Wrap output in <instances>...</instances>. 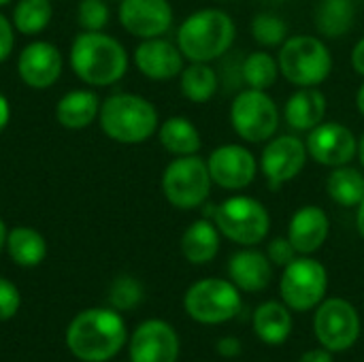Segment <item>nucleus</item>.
<instances>
[{
	"mask_svg": "<svg viewBox=\"0 0 364 362\" xmlns=\"http://www.w3.org/2000/svg\"><path fill=\"white\" fill-rule=\"evenodd\" d=\"M73 73L92 87L117 83L128 70V53L124 45L105 32H81L68 53Z\"/></svg>",
	"mask_w": 364,
	"mask_h": 362,
	"instance_id": "obj_1",
	"label": "nucleus"
},
{
	"mask_svg": "<svg viewBox=\"0 0 364 362\" xmlns=\"http://www.w3.org/2000/svg\"><path fill=\"white\" fill-rule=\"evenodd\" d=\"M126 324L113 309L81 312L68 326V350L85 362L113 358L126 344Z\"/></svg>",
	"mask_w": 364,
	"mask_h": 362,
	"instance_id": "obj_2",
	"label": "nucleus"
},
{
	"mask_svg": "<svg viewBox=\"0 0 364 362\" xmlns=\"http://www.w3.org/2000/svg\"><path fill=\"white\" fill-rule=\"evenodd\" d=\"M237 36L232 17L222 9H200L177 30V47L190 62H211L228 53Z\"/></svg>",
	"mask_w": 364,
	"mask_h": 362,
	"instance_id": "obj_3",
	"label": "nucleus"
},
{
	"mask_svg": "<svg viewBox=\"0 0 364 362\" xmlns=\"http://www.w3.org/2000/svg\"><path fill=\"white\" fill-rule=\"evenodd\" d=\"M100 128L102 132L124 145H139L158 132L156 107L139 94H113L100 102Z\"/></svg>",
	"mask_w": 364,
	"mask_h": 362,
	"instance_id": "obj_4",
	"label": "nucleus"
},
{
	"mask_svg": "<svg viewBox=\"0 0 364 362\" xmlns=\"http://www.w3.org/2000/svg\"><path fill=\"white\" fill-rule=\"evenodd\" d=\"M279 73L299 87H318L333 70V55L318 36L299 34L284 41L279 49Z\"/></svg>",
	"mask_w": 364,
	"mask_h": 362,
	"instance_id": "obj_5",
	"label": "nucleus"
},
{
	"mask_svg": "<svg viewBox=\"0 0 364 362\" xmlns=\"http://www.w3.org/2000/svg\"><path fill=\"white\" fill-rule=\"evenodd\" d=\"M213 222L226 239L245 247H254L264 241L271 228V215L267 207L260 201L243 194L230 196L215 205Z\"/></svg>",
	"mask_w": 364,
	"mask_h": 362,
	"instance_id": "obj_6",
	"label": "nucleus"
},
{
	"mask_svg": "<svg viewBox=\"0 0 364 362\" xmlns=\"http://www.w3.org/2000/svg\"><path fill=\"white\" fill-rule=\"evenodd\" d=\"M162 194L164 198L181 209H198L211 194V175L207 160L194 156H177L162 173Z\"/></svg>",
	"mask_w": 364,
	"mask_h": 362,
	"instance_id": "obj_7",
	"label": "nucleus"
},
{
	"mask_svg": "<svg viewBox=\"0 0 364 362\" xmlns=\"http://www.w3.org/2000/svg\"><path fill=\"white\" fill-rule=\"evenodd\" d=\"M183 307L194 322L224 324L241 312V290L228 280L205 277L188 288Z\"/></svg>",
	"mask_w": 364,
	"mask_h": 362,
	"instance_id": "obj_8",
	"label": "nucleus"
},
{
	"mask_svg": "<svg viewBox=\"0 0 364 362\" xmlns=\"http://www.w3.org/2000/svg\"><path fill=\"white\" fill-rule=\"evenodd\" d=\"M230 124L247 143H267L279 126V109L267 90H241L230 105Z\"/></svg>",
	"mask_w": 364,
	"mask_h": 362,
	"instance_id": "obj_9",
	"label": "nucleus"
},
{
	"mask_svg": "<svg viewBox=\"0 0 364 362\" xmlns=\"http://www.w3.org/2000/svg\"><path fill=\"white\" fill-rule=\"evenodd\" d=\"M328 288V273L324 265L316 258H294L288 267H284V275L279 282L282 301L294 312H309L318 307Z\"/></svg>",
	"mask_w": 364,
	"mask_h": 362,
	"instance_id": "obj_10",
	"label": "nucleus"
},
{
	"mask_svg": "<svg viewBox=\"0 0 364 362\" xmlns=\"http://www.w3.org/2000/svg\"><path fill=\"white\" fill-rule=\"evenodd\" d=\"M314 333L328 352H346L360 337V316L350 301L339 297L326 299L318 305Z\"/></svg>",
	"mask_w": 364,
	"mask_h": 362,
	"instance_id": "obj_11",
	"label": "nucleus"
},
{
	"mask_svg": "<svg viewBox=\"0 0 364 362\" xmlns=\"http://www.w3.org/2000/svg\"><path fill=\"white\" fill-rule=\"evenodd\" d=\"M307 156L309 154H307L305 141H301L292 134L269 139L262 149V160H260V166H262L269 188L275 192L284 183H288L296 175H301V171L305 169Z\"/></svg>",
	"mask_w": 364,
	"mask_h": 362,
	"instance_id": "obj_12",
	"label": "nucleus"
},
{
	"mask_svg": "<svg viewBox=\"0 0 364 362\" xmlns=\"http://www.w3.org/2000/svg\"><path fill=\"white\" fill-rule=\"evenodd\" d=\"M307 154L322 166H343L350 164L358 154V139L354 132L339 122H322L305 141Z\"/></svg>",
	"mask_w": 364,
	"mask_h": 362,
	"instance_id": "obj_13",
	"label": "nucleus"
},
{
	"mask_svg": "<svg viewBox=\"0 0 364 362\" xmlns=\"http://www.w3.org/2000/svg\"><path fill=\"white\" fill-rule=\"evenodd\" d=\"M207 166L211 181L224 190H243L256 179L258 173L256 156L237 143L215 147L207 160Z\"/></svg>",
	"mask_w": 364,
	"mask_h": 362,
	"instance_id": "obj_14",
	"label": "nucleus"
},
{
	"mask_svg": "<svg viewBox=\"0 0 364 362\" xmlns=\"http://www.w3.org/2000/svg\"><path fill=\"white\" fill-rule=\"evenodd\" d=\"M64 68L62 51L49 41H32L28 43L17 58L19 79L32 90L51 87Z\"/></svg>",
	"mask_w": 364,
	"mask_h": 362,
	"instance_id": "obj_15",
	"label": "nucleus"
},
{
	"mask_svg": "<svg viewBox=\"0 0 364 362\" xmlns=\"http://www.w3.org/2000/svg\"><path fill=\"white\" fill-rule=\"evenodd\" d=\"M119 23L139 38H156L168 32L173 6L168 0H119Z\"/></svg>",
	"mask_w": 364,
	"mask_h": 362,
	"instance_id": "obj_16",
	"label": "nucleus"
},
{
	"mask_svg": "<svg viewBox=\"0 0 364 362\" xmlns=\"http://www.w3.org/2000/svg\"><path fill=\"white\" fill-rule=\"evenodd\" d=\"M179 337L175 329L162 320L143 322L130 341L132 362H177Z\"/></svg>",
	"mask_w": 364,
	"mask_h": 362,
	"instance_id": "obj_17",
	"label": "nucleus"
},
{
	"mask_svg": "<svg viewBox=\"0 0 364 362\" xmlns=\"http://www.w3.org/2000/svg\"><path fill=\"white\" fill-rule=\"evenodd\" d=\"M134 64L147 79L168 81L183 70V53L166 38H143L134 49Z\"/></svg>",
	"mask_w": 364,
	"mask_h": 362,
	"instance_id": "obj_18",
	"label": "nucleus"
},
{
	"mask_svg": "<svg viewBox=\"0 0 364 362\" xmlns=\"http://www.w3.org/2000/svg\"><path fill=\"white\" fill-rule=\"evenodd\" d=\"M328 233H331V222L322 207L305 205L299 211H294V215L290 218L288 239L294 245L296 254L301 256L316 254L326 243Z\"/></svg>",
	"mask_w": 364,
	"mask_h": 362,
	"instance_id": "obj_19",
	"label": "nucleus"
},
{
	"mask_svg": "<svg viewBox=\"0 0 364 362\" xmlns=\"http://www.w3.org/2000/svg\"><path fill=\"white\" fill-rule=\"evenodd\" d=\"M273 262L258 250H241L228 260V277L243 292H260L273 280Z\"/></svg>",
	"mask_w": 364,
	"mask_h": 362,
	"instance_id": "obj_20",
	"label": "nucleus"
},
{
	"mask_svg": "<svg viewBox=\"0 0 364 362\" xmlns=\"http://www.w3.org/2000/svg\"><path fill=\"white\" fill-rule=\"evenodd\" d=\"M324 115H326V96L318 87L296 90L284 107V117L288 126L303 132H309L318 124H322Z\"/></svg>",
	"mask_w": 364,
	"mask_h": 362,
	"instance_id": "obj_21",
	"label": "nucleus"
},
{
	"mask_svg": "<svg viewBox=\"0 0 364 362\" xmlns=\"http://www.w3.org/2000/svg\"><path fill=\"white\" fill-rule=\"evenodd\" d=\"M100 113V98L92 90H73L66 92L55 105V119L60 126L70 130L87 128L92 122L98 119Z\"/></svg>",
	"mask_w": 364,
	"mask_h": 362,
	"instance_id": "obj_22",
	"label": "nucleus"
},
{
	"mask_svg": "<svg viewBox=\"0 0 364 362\" xmlns=\"http://www.w3.org/2000/svg\"><path fill=\"white\" fill-rule=\"evenodd\" d=\"M220 252V230L215 222L203 218L192 222L181 237V254L192 265H207Z\"/></svg>",
	"mask_w": 364,
	"mask_h": 362,
	"instance_id": "obj_23",
	"label": "nucleus"
},
{
	"mask_svg": "<svg viewBox=\"0 0 364 362\" xmlns=\"http://www.w3.org/2000/svg\"><path fill=\"white\" fill-rule=\"evenodd\" d=\"M254 333L269 346H282L292 333V314L286 303L269 301L254 312Z\"/></svg>",
	"mask_w": 364,
	"mask_h": 362,
	"instance_id": "obj_24",
	"label": "nucleus"
},
{
	"mask_svg": "<svg viewBox=\"0 0 364 362\" xmlns=\"http://www.w3.org/2000/svg\"><path fill=\"white\" fill-rule=\"evenodd\" d=\"M158 139L160 145L173 154V156H194L200 151V132L198 128L181 115H173L168 119H164L158 126Z\"/></svg>",
	"mask_w": 364,
	"mask_h": 362,
	"instance_id": "obj_25",
	"label": "nucleus"
},
{
	"mask_svg": "<svg viewBox=\"0 0 364 362\" xmlns=\"http://www.w3.org/2000/svg\"><path fill=\"white\" fill-rule=\"evenodd\" d=\"M6 252L11 260L19 267H36L47 256L45 237L28 226H17L6 233Z\"/></svg>",
	"mask_w": 364,
	"mask_h": 362,
	"instance_id": "obj_26",
	"label": "nucleus"
},
{
	"mask_svg": "<svg viewBox=\"0 0 364 362\" xmlns=\"http://www.w3.org/2000/svg\"><path fill=\"white\" fill-rule=\"evenodd\" d=\"M356 9L352 0H322L316 9L318 32L328 38H341L354 28Z\"/></svg>",
	"mask_w": 364,
	"mask_h": 362,
	"instance_id": "obj_27",
	"label": "nucleus"
},
{
	"mask_svg": "<svg viewBox=\"0 0 364 362\" xmlns=\"http://www.w3.org/2000/svg\"><path fill=\"white\" fill-rule=\"evenodd\" d=\"M179 85H181V94L196 105H203L207 100H211L220 87V79L218 73L207 64V62H192L190 66H186L179 75Z\"/></svg>",
	"mask_w": 364,
	"mask_h": 362,
	"instance_id": "obj_28",
	"label": "nucleus"
},
{
	"mask_svg": "<svg viewBox=\"0 0 364 362\" xmlns=\"http://www.w3.org/2000/svg\"><path fill=\"white\" fill-rule=\"evenodd\" d=\"M326 194L341 207H358L364 198V175L354 166H337L326 179Z\"/></svg>",
	"mask_w": 364,
	"mask_h": 362,
	"instance_id": "obj_29",
	"label": "nucleus"
},
{
	"mask_svg": "<svg viewBox=\"0 0 364 362\" xmlns=\"http://www.w3.org/2000/svg\"><path fill=\"white\" fill-rule=\"evenodd\" d=\"M51 0H19L13 9V26L19 34H41L51 21Z\"/></svg>",
	"mask_w": 364,
	"mask_h": 362,
	"instance_id": "obj_30",
	"label": "nucleus"
},
{
	"mask_svg": "<svg viewBox=\"0 0 364 362\" xmlns=\"http://www.w3.org/2000/svg\"><path fill=\"white\" fill-rule=\"evenodd\" d=\"M279 62L267 51H252L241 62V79L254 90H267L277 81Z\"/></svg>",
	"mask_w": 364,
	"mask_h": 362,
	"instance_id": "obj_31",
	"label": "nucleus"
},
{
	"mask_svg": "<svg viewBox=\"0 0 364 362\" xmlns=\"http://www.w3.org/2000/svg\"><path fill=\"white\" fill-rule=\"evenodd\" d=\"M252 36L262 47H279L288 38V26L273 13H258L252 19Z\"/></svg>",
	"mask_w": 364,
	"mask_h": 362,
	"instance_id": "obj_32",
	"label": "nucleus"
},
{
	"mask_svg": "<svg viewBox=\"0 0 364 362\" xmlns=\"http://www.w3.org/2000/svg\"><path fill=\"white\" fill-rule=\"evenodd\" d=\"M143 299V288L141 284L130 277V275H122L117 277L113 284H111V290H109V301L115 309H132L141 303Z\"/></svg>",
	"mask_w": 364,
	"mask_h": 362,
	"instance_id": "obj_33",
	"label": "nucleus"
},
{
	"mask_svg": "<svg viewBox=\"0 0 364 362\" xmlns=\"http://www.w3.org/2000/svg\"><path fill=\"white\" fill-rule=\"evenodd\" d=\"M77 21L83 32H102L109 23V6L105 0H81L77 6Z\"/></svg>",
	"mask_w": 364,
	"mask_h": 362,
	"instance_id": "obj_34",
	"label": "nucleus"
},
{
	"mask_svg": "<svg viewBox=\"0 0 364 362\" xmlns=\"http://www.w3.org/2000/svg\"><path fill=\"white\" fill-rule=\"evenodd\" d=\"M19 290L9 280L0 277V322L11 320L19 309Z\"/></svg>",
	"mask_w": 364,
	"mask_h": 362,
	"instance_id": "obj_35",
	"label": "nucleus"
},
{
	"mask_svg": "<svg viewBox=\"0 0 364 362\" xmlns=\"http://www.w3.org/2000/svg\"><path fill=\"white\" fill-rule=\"evenodd\" d=\"M267 256L273 265L277 267H288L294 258H296V250L294 245L290 243L288 237H275L271 243H269V250H267Z\"/></svg>",
	"mask_w": 364,
	"mask_h": 362,
	"instance_id": "obj_36",
	"label": "nucleus"
},
{
	"mask_svg": "<svg viewBox=\"0 0 364 362\" xmlns=\"http://www.w3.org/2000/svg\"><path fill=\"white\" fill-rule=\"evenodd\" d=\"M15 47V26L0 13V64L11 58Z\"/></svg>",
	"mask_w": 364,
	"mask_h": 362,
	"instance_id": "obj_37",
	"label": "nucleus"
},
{
	"mask_svg": "<svg viewBox=\"0 0 364 362\" xmlns=\"http://www.w3.org/2000/svg\"><path fill=\"white\" fill-rule=\"evenodd\" d=\"M215 348L222 358H237L241 354V341L237 337H222Z\"/></svg>",
	"mask_w": 364,
	"mask_h": 362,
	"instance_id": "obj_38",
	"label": "nucleus"
},
{
	"mask_svg": "<svg viewBox=\"0 0 364 362\" xmlns=\"http://www.w3.org/2000/svg\"><path fill=\"white\" fill-rule=\"evenodd\" d=\"M299 362H335V361H333V352H328L326 348H318V350H309V352H305Z\"/></svg>",
	"mask_w": 364,
	"mask_h": 362,
	"instance_id": "obj_39",
	"label": "nucleus"
},
{
	"mask_svg": "<svg viewBox=\"0 0 364 362\" xmlns=\"http://www.w3.org/2000/svg\"><path fill=\"white\" fill-rule=\"evenodd\" d=\"M352 66L360 77H364V38H360L352 49Z\"/></svg>",
	"mask_w": 364,
	"mask_h": 362,
	"instance_id": "obj_40",
	"label": "nucleus"
},
{
	"mask_svg": "<svg viewBox=\"0 0 364 362\" xmlns=\"http://www.w3.org/2000/svg\"><path fill=\"white\" fill-rule=\"evenodd\" d=\"M9 119H11V105H9L6 96H4V94H0V130H4V128H6Z\"/></svg>",
	"mask_w": 364,
	"mask_h": 362,
	"instance_id": "obj_41",
	"label": "nucleus"
},
{
	"mask_svg": "<svg viewBox=\"0 0 364 362\" xmlns=\"http://www.w3.org/2000/svg\"><path fill=\"white\" fill-rule=\"evenodd\" d=\"M356 226H358V233L364 239V198L363 203L358 205V213H356Z\"/></svg>",
	"mask_w": 364,
	"mask_h": 362,
	"instance_id": "obj_42",
	"label": "nucleus"
},
{
	"mask_svg": "<svg viewBox=\"0 0 364 362\" xmlns=\"http://www.w3.org/2000/svg\"><path fill=\"white\" fill-rule=\"evenodd\" d=\"M356 107H358L360 115H363V117H364V83H363V85H360L358 94H356Z\"/></svg>",
	"mask_w": 364,
	"mask_h": 362,
	"instance_id": "obj_43",
	"label": "nucleus"
},
{
	"mask_svg": "<svg viewBox=\"0 0 364 362\" xmlns=\"http://www.w3.org/2000/svg\"><path fill=\"white\" fill-rule=\"evenodd\" d=\"M4 245H6V226H4V222L0 220V252L4 250Z\"/></svg>",
	"mask_w": 364,
	"mask_h": 362,
	"instance_id": "obj_44",
	"label": "nucleus"
},
{
	"mask_svg": "<svg viewBox=\"0 0 364 362\" xmlns=\"http://www.w3.org/2000/svg\"><path fill=\"white\" fill-rule=\"evenodd\" d=\"M356 156H358L360 164L364 166V132L360 134V139H358V154H356Z\"/></svg>",
	"mask_w": 364,
	"mask_h": 362,
	"instance_id": "obj_45",
	"label": "nucleus"
},
{
	"mask_svg": "<svg viewBox=\"0 0 364 362\" xmlns=\"http://www.w3.org/2000/svg\"><path fill=\"white\" fill-rule=\"evenodd\" d=\"M9 2H13V0H0V6H6Z\"/></svg>",
	"mask_w": 364,
	"mask_h": 362,
	"instance_id": "obj_46",
	"label": "nucleus"
}]
</instances>
